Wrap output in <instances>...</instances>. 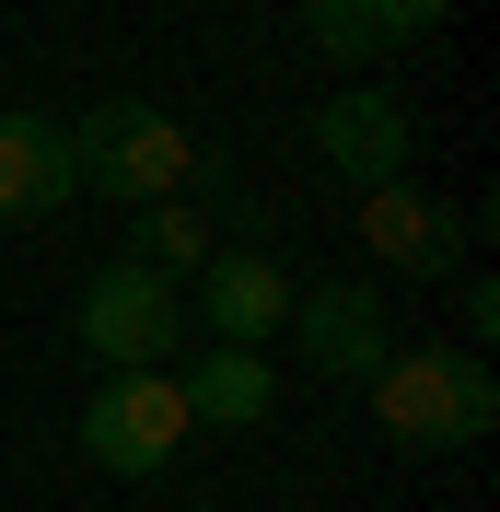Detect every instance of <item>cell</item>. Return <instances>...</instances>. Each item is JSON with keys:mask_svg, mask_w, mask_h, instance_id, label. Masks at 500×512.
Returning <instances> with one entry per match:
<instances>
[{"mask_svg": "<svg viewBox=\"0 0 500 512\" xmlns=\"http://www.w3.org/2000/svg\"><path fill=\"white\" fill-rule=\"evenodd\" d=\"M210 245H221V233L198 222L187 198H163V210H140V268H152V280H175V268H210Z\"/></svg>", "mask_w": 500, "mask_h": 512, "instance_id": "cell-12", "label": "cell"}, {"mask_svg": "<svg viewBox=\"0 0 500 512\" xmlns=\"http://www.w3.org/2000/svg\"><path fill=\"white\" fill-rule=\"evenodd\" d=\"M70 175L94 198H128V210H163V198L198 187V140L163 105H94V117H70Z\"/></svg>", "mask_w": 500, "mask_h": 512, "instance_id": "cell-2", "label": "cell"}, {"mask_svg": "<svg viewBox=\"0 0 500 512\" xmlns=\"http://www.w3.org/2000/svg\"><path fill=\"white\" fill-rule=\"evenodd\" d=\"M303 35L326 59H396V47H431L442 35V0H314Z\"/></svg>", "mask_w": 500, "mask_h": 512, "instance_id": "cell-11", "label": "cell"}, {"mask_svg": "<svg viewBox=\"0 0 500 512\" xmlns=\"http://www.w3.org/2000/svg\"><path fill=\"white\" fill-rule=\"evenodd\" d=\"M454 315H466V338H454V350H477V338H500V280H489V268H466V303H454Z\"/></svg>", "mask_w": 500, "mask_h": 512, "instance_id": "cell-13", "label": "cell"}, {"mask_svg": "<svg viewBox=\"0 0 500 512\" xmlns=\"http://www.w3.org/2000/svg\"><path fill=\"white\" fill-rule=\"evenodd\" d=\"M175 396H187V431H256L280 408V373H268V350H198L175 361Z\"/></svg>", "mask_w": 500, "mask_h": 512, "instance_id": "cell-10", "label": "cell"}, {"mask_svg": "<svg viewBox=\"0 0 500 512\" xmlns=\"http://www.w3.org/2000/svg\"><path fill=\"white\" fill-rule=\"evenodd\" d=\"M361 245L396 268V280H454L477 245V210H454V198H431L419 175H396V187L361 198Z\"/></svg>", "mask_w": 500, "mask_h": 512, "instance_id": "cell-7", "label": "cell"}, {"mask_svg": "<svg viewBox=\"0 0 500 512\" xmlns=\"http://www.w3.org/2000/svg\"><path fill=\"white\" fill-rule=\"evenodd\" d=\"M291 350H303V373L326 384H373L384 361H396V315H384L373 280H326V291H291Z\"/></svg>", "mask_w": 500, "mask_h": 512, "instance_id": "cell-6", "label": "cell"}, {"mask_svg": "<svg viewBox=\"0 0 500 512\" xmlns=\"http://www.w3.org/2000/svg\"><path fill=\"white\" fill-rule=\"evenodd\" d=\"M187 443H198V431H187L175 373H105L94 396H82V454H94L105 478H163Z\"/></svg>", "mask_w": 500, "mask_h": 512, "instance_id": "cell-4", "label": "cell"}, {"mask_svg": "<svg viewBox=\"0 0 500 512\" xmlns=\"http://www.w3.org/2000/svg\"><path fill=\"white\" fill-rule=\"evenodd\" d=\"M198 326H210V350H256V338H280L291 326V268L245 233H221L210 268H198Z\"/></svg>", "mask_w": 500, "mask_h": 512, "instance_id": "cell-8", "label": "cell"}, {"mask_svg": "<svg viewBox=\"0 0 500 512\" xmlns=\"http://www.w3.org/2000/svg\"><path fill=\"white\" fill-rule=\"evenodd\" d=\"M314 163H326L349 198H373V187H396L407 163H419V117H407L384 82H338V94L314 105Z\"/></svg>", "mask_w": 500, "mask_h": 512, "instance_id": "cell-5", "label": "cell"}, {"mask_svg": "<svg viewBox=\"0 0 500 512\" xmlns=\"http://www.w3.org/2000/svg\"><path fill=\"white\" fill-rule=\"evenodd\" d=\"M70 198H82V175H70V128L35 117V105H12V117H0V222H59Z\"/></svg>", "mask_w": 500, "mask_h": 512, "instance_id": "cell-9", "label": "cell"}, {"mask_svg": "<svg viewBox=\"0 0 500 512\" xmlns=\"http://www.w3.org/2000/svg\"><path fill=\"white\" fill-rule=\"evenodd\" d=\"M373 419L396 431L407 454H466L477 431L500 419L489 350H454V338H396V361L373 373Z\"/></svg>", "mask_w": 500, "mask_h": 512, "instance_id": "cell-1", "label": "cell"}, {"mask_svg": "<svg viewBox=\"0 0 500 512\" xmlns=\"http://www.w3.org/2000/svg\"><path fill=\"white\" fill-rule=\"evenodd\" d=\"M82 350L105 361V373H175V350H187V291L152 280L140 256H105L94 280H82Z\"/></svg>", "mask_w": 500, "mask_h": 512, "instance_id": "cell-3", "label": "cell"}]
</instances>
